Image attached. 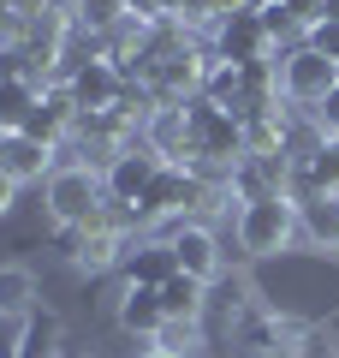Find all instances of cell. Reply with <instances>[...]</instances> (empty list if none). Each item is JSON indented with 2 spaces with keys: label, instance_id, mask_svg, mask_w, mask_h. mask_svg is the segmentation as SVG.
<instances>
[{
  "label": "cell",
  "instance_id": "8",
  "mask_svg": "<svg viewBox=\"0 0 339 358\" xmlns=\"http://www.w3.org/2000/svg\"><path fill=\"white\" fill-rule=\"evenodd\" d=\"M119 275H126V287H167V281L179 275V257H173V245H167V239L143 233V239H131Z\"/></svg>",
  "mask_w": 339,
  "mask_h": 358
},
{
  "label": "cell",
  "instance_id": "15",
  "mask_svg": "<svg viewBox=\"0 0 339 358\" xmlns=\"http://www.w3.org/2000/svg\"><path fill=\"white\" fill-rule=\"evenodd\" d=\"M42 102V84L30 78H0V131H24V120L36 114Z\"/></svg>",
  "mask_w": 339,
  "mask_h": 358
},
{
  "label": "cell",
  "instance_id": "12",
  "mask_svg": "<svg viewBox=\"0 0 339 358\" xmlns=\"http://www.w3.org/2000/svg\"><path fill=\"white\" fill-rule=\"evenodd\" d=\"M161 310H167V322H202L209 317V281L173 275V281L161 287Z\"/></svg>",
  "mask_w": 339,
  "mask_h": 358
},
{
  "label": "cell",
  "instance_id": "17",
  "mask_svg": "<svg viewBox=\"0 0 339 358\" xmlns=\"http://www.w3.org/2000/svg\"><path fill=\"white\" fill-rule=\"evenodd\" d=\"M72 18L107 36V30L119 24V18H131V13H126V0H72Z\"/></svg>",
  "mask_w": 339,
  "mask_h": 358
},
{
  "label": "cell",
  "instance_id": "19",
  "mask_svg": "<svg viewBox=\"0 0 339 358\" xmlns=\"http://www.w3.org/2000/svg\"><path fill=\"white\" fill-rule=\"evenodd\" d=\"M310 48L327 54V60L339 66V24H315V30H310Z\"/></svg>",
  "mask_w": 339,
  "mask_h": 358
},
{
  "label": "cell",
  "instance_id": "25",
  "mask_svg": "<svg viewBox=\"0 0 339 358\" xmlns=\"http://www.w3.org/2000/svg\"><path fill=\"white\" fill-rule=\"evenodd\" d=\"M6 138H13V131H0V155H6Z\"/></svg>",
  "mask_w": 339,
  "mask_h": 358
},
{
  "label": "cell",
  "instance_id": "22",
  "mask_svg": "<svg viewBox=\"0 0 339 358\" xmlns=\"http://www.w3.org/2000/svg\"><path fill=\"white\" fill-rule=\"evenodd\" d=\"M0 358H18V352H13V334H6V341H0Z\"/></svg>",
  "mask_w": 339,
  "mask_h": 358
},
{
  "label": "cell",
  "instance_id": "3",
  "mask_svg": "<svg viewBox=\"0 0 339 358\" xmlns=\"http://www.w3.org/2000/svg\"><path fill=\"white\" fill-rule=\"evenodd\" d=\"M292 239H303L298 203H292V197H268V203H244V209H239V251H250V257H280Z\"/></svg>",
  "mask_w": 339,
  "mask_h": 358
},
{
  "label": "cell",
  "instance_id": "1",
  "mask_svg": "<svg viewBox=\"0 0 339 358\" xmlns=\"http://www.w3.org/2000/svg\"><path fill=\"white\" fill-rule=\"evenodd\" d=\"M42 203H48L54 227H89L101 215V203H107V185L89 167H54V179L42 185Z\"/></svg>",
  "mask_w": 339,
  "mask_h": 358
},
{
  "label": "cell",
  "instance_id": "16",
  "mask_svg": "<svg viewBox=\"0 0 339 358\" xmlns=\"http://www.w3.org/2000/svg\"><path fill=\"white\" fill-rule=\"evenodd\" d=\"M155 346H161L167 358H202V346H209V329H202V322H167V329L155 334Z\"/></svg>",
  "mask_w": 339,
  "mask_h": 358
},
{
  "label": "cell",
  "instance_id": "2",
  "mask_svg": "<svg viewBox=\"0 0 339 358\" xmlns=\"http://www.w3.org/2000/svg\"><path fill=\"white\" fill-rule=\"evenodd\" d=\"M274 72H280V102L303 108V114H315V108L327 102V90L339 84V66L327 60V54H315L310 42L292 54H274Z\"/></svg>",
  "mask_w": 339,
  "mask_h": 358
},
{
  "label": "cell",
  "instance_id": "20",
  "mask_svg": "<svg viewBox=\"0 0 339 358\" xmlns=\"http://www.w3.org/2000/svg\"><path fill=\"white\" fill-rule=\"evenodd\" d=\"M18 192H24V185H18V179L6 173V167H0V215H13V203H18Z\"/></svg>",
  "mask_w": 339,
  "mask_h": 358
},
{
  "label": "cell",
  "instance_id": "13",
  "mask_svg": "<svg viewBox=\"0 0 339 358\" xmlns=\"http://www.w3.org/2000/svg\"><path fill=\"white\" fill-rule=\"evenodd\" d=\"M298 227L315 251H339V197H298Z\"/></svg>",
  "mask_w": 339,
  "mask_h": 358
},
{
  "label": "cell",
  "instance_id": "7",
  "mask_svg": "<svg viewBox=\"0 0 339 358\" xmlns=\"http://www.w3.org/2000/svg\"><path fill=\"white\" fill-rule=\"evenodd\" d=\"M66 90H72L77 120H84V114H107V108L119 102L126 78H119V66H113V60H89V66H77V72H66Z\"/></svg>",
  "mask_w": 339,
  "mask_h": 358
},
{
  "label": "cell",
  "instance_id": "23",
  "mask_svg": "<svg viewBox=\"0 0 339 358\" xmlns=\"http://www.w3.org/2000/svg\"><path fill=\"white\" fill-rule=\"evenodd\" d=\"M137 358H167V352H161V346H143V352H137Z\"/></svg>",
  "mask_w": 339,
  "mask_h": 358
},
{
  "label": "cell",
  "instance_id": "14",
  "mask_svg": "<svg viewBox=\"0 0 339 358\" xmlns=\"http://www.w3.org/2000/svg\"><path fill=\"white\" fill-rule=\"evenodd\" d=\"M36 310V275L24 263H6L0 268V322H24Z\"/></svg>",
  "mask_w": 339,
  "mask_h": 358
},
{
  "label": "cell",
  "instance_id": "18",
  "mask_svg": "<svg viewBox=\"0 0 339 358\" xmlns=\"http://www.w3.org/2000/svg\"><path fill=\"white\" fill-rule=\"evenodd\" d=\"M315 126H322V138H327V143H339V84L327 90V102L315 108Z\"/></svg>",
  "mask_w": 339,
  "mask_h": 358
},
{
  "label": "cell",
  "instance_id": "9",
  "mask_svg": "<svg viewBox=\"0 0 339 358\" xmlns=\"http://www.w3.org/2000/svg\"><path fill=\"white\" fill-rule=\"evenodd\" d=\"M0 167H6L18 185H48L54 167H60V150H48V143L24 138V131H13V138H6V155H0Z\"/></svg>",
  "mask_w": 339,
  "mask_h": 358
},
{
  "label": "cell",
  "instance_id": "24",
  "mask_svg": "<svg viewBox=\"0 0 339 358\" xmlns=\"http://www.w3.org/2000/svg\"><path fill=\"white\" fill-rule=\"evenodd\" d=\"M256 358H303V352H256Z\"/></svg>",
  "mask_w": 339,
  "mask_h": 358
},
{
  "label": "cell",
  "instance_id": "5",
  "mask_svg": "<svg viewBox=\"0 0 339 358\" xmlns=\"http://www.w3.org/2000/svg\"><path fill=\"white\" fill-rule=\"evenodd\" d=\"M209 48H214V60H226V66H268V60H274V42H268L256 6H250V13L220 18V24L209 30Z\"/></svg>",
  "mask_w": 339,
  "mask_h": 358
},
{
  "label": "cell",
  "instance_id": "4",
  "mask_svg": "<svg viewBox=\"0 0 339 358\" xmlns=\"http://www.w3.org/2000/svg\"><path fill=\"white\" fill-rule=\"evenodd\" d=\"M155 239H167L173 245V257H179V275H197V281H220V268H226V257H220V239H214V227L209 221H161L155 227Z\"/></svg>",
  "mask_w": 339,
  "mask_h": 358
},
{
  "label": "cell",
  "instance_id": "11",
  "mask_svg": "<svg viewBox=\"0 0 339 358\" xmlns=\"http://www.w3.org/2000/svg\"><path fill=\"white\" fill-rule=\"evenodd\" d=\"M13 352H18V358H72V352H66V322L54 317V310H42V305H36L24 322H18Z\"/></svg>",
  "mask_w": 339,
  "mask_h": 358
},
{
  "label": "cell",
  "instance_id": "6",
  "mask_svg": "<svg viewBox=\"0 0 339 358\" xmlns=\"http://www.w3.org/2000/svg\"><path fill=\"white\" fill-rule=\"evenodd\" d=\"M161 167H167V162L149 150V143H131V150L113 155V167L101 173V185H107L113 203H143V192L155 185V173H161Z\"/></svg>",
  "mask_w": 339,
  "mask_h": 358
},
{
  "label": "cell",
  "instance_id": "21",
  "mask_svg": "<svg viewBox=\"0 0 339 358\" xmlns=\"http://www.w3.org/2000/svg\"><path fill=\"white\" fill-rule=\"evenodd\" d=\"M322 24H339V0H322Z\"/></svg>",
  "mask_w": 339,
  "mask_h": 358
},
{
  "label": "cell",
  "instance_id": "10",
  "mask_svg": "<svg viewBox=\"0 0 339 358\" xmlns=\"http://www.w3.org/2000/svg\"><path fill=\"white\" fill-rule=\"evenodd\" d=\"M119 329L131 341L155 346V334L167 329V310H161V287H126L119 293Z\"/></svg>",
  "mask_w": 339,
  "mask_h": 358
}]
</instances>
